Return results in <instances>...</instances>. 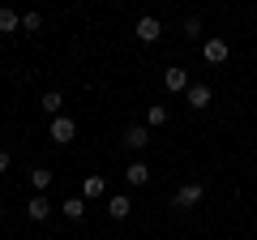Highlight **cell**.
I'll use <instances>...</instances> for the list:
<instances>
[{
  "instance_id": "cell-4",
  "label": "cell",
  "mask_w": 257,
  "mask_h": 240,
  "mask_svg": "<svg viewBox=\"0 0 257 240\" xmlns=\"http://www.w3.org/2000/svg\"><path fill=\"white\" fill-rule=\"evenodd\" d=\"M146 146H150V125H128V129H124V150L142 155Z\"/></svg>"
},
{
  "instance_id": "cell-17",
  "label": "cell",
  "mask_w": 257,
  "mask_h": 240,
  "mask_svg": "<svg viewBox=\"0 0 257 240\" xmlns=\"http://www.w3.org/2000/svg\"><path fill=\"white\" fill-rule=\"evenodd\" d=\"M22 30H30V35H35V30H43V13H22Z\"/></svg>"
},
{
  "instance_id": "cell-8",
  "label": "cell",
  "mask_w": 257,
  "mask_h": 240,
  "mask_svg": "<svg viewBox=\"0 0 257 240\" xmlns=\"http://www.w3.org/2000/svg\"><path fill=\"white\" fill-rule=\"evenodd\" d=\"M47 214H52L47 193H39V197H30V202H26V219H30V223H47Z\"/></svg>"
},
{
  "instance_id": "cell-16",
  "label": "cell",
  "mask_w": 257,
  "mask_h": 240,
  "mask_svg": "<svg viewBox=\"0 0 257 240\" xmlns=\"http://www.w3.org/2000/svg\"><path fill=\"white\" fill-rule=\"evenodd\" d=\"M103 189H107V180H103V176H86L82 197H103Z\"/></svg>"
},
{
  "instance_id": "cell-18",
  "label": "cell",
  "mask_w": 257,
  "mask_h": 240,
  "mask_svg": "<svg viewBox=\"0 0 257 240\" xmlns=\"http://www.w3.org/2000/svg\"><path fill=\"white\" fill-rule=\"evenodd\" d=\"M184 39H202V18H197V13L184 18Z\"/></svg>"
},
{
  "instance_id": "cell-6",
  "label": "cell",
  "mask_w": 257,
  "mask_h": 240,
  "mask_svg": "<svg viewBox=\"0 0 257 240\" xmlns=\"http://www.w3.org/2000/svg\"><path fill=\"white\" fill-rule=\"evenodd\" d=\"M202 56H206V60H210V65H223V60H227V56H231V47H227V39L210 35V39H206V43H202Z\"/></svg>"
},
{
  "instance_id": "cell-7",
  "label": "cell",
  "mask_w": 257,
  "mask_h": 240,
  "mask_svg": "<svg viewBox=\"0 0 257 240\" xmlns=\"http://www.w3.org/2000/svg\"><path fill=\"white\" fill-rule=\"evenodd\" d=\"M163 86H167V90H172V94H184V90H189V69H180V65H176V69H163Z\"/></svg>"
},
{
  "instance_id": "cell-9",
  "label": "cell",
  "mask_w": 257,
  "mask_h": 240,
  "mask_svg": "<svg viewBox=\"0 0 257 240\" xmlns=\"http://www.w3.org/2000/svg\"><path fill=\"white\" fill-rule=\"evenodd\" d=\"M60 214H64V219H73V223H82V219H86V197H64V202H60Z\"/></svg>"
},
{
  "instance_id": "cell-20",
  "label": "cell",
  "mask_w": 257,
  "mask_h": 240,
  "mask_svg": "<svg viewBox=\"0 0 257 240\" xmlns=\"http://www.w3.org/2000/svg\"><path fill=\"white\" fill-rule=\"evenodd\" d=\"M0 227H5V219H0Z\"/></svg>"
},
{
  "instance_id": "cell-1",
  "label": "cell",
  "mask_w": 257,
  "mask_h": 240,
  "mask_svg": "<svg viewBox=\"0 0 257 240\" xmlns=\"http://www.w3.org/2000/svg\"><path fill=\"white\" fill-rule=\"evenodd\" d=\"M202 197H206V185H202V180H184V185L172 193V210L184 214V210H193V206L202 202Z\"/></svg>"
},
{
  "instance_id": "cell-5",
  "label": "cell",
  "mask_w": 257,
  "mask_h": 240,
  "mask_svg": "<svg viewBox=\"0 0 257 240\" xmlns=\"http://www.w3.org/2000/svg\"><path fill=\"white\" fill-rule=\"evenodd\" d=\"M133 35H138L142 43H159V35H163V22H159L155 13H146V18H138V26H133Z\"/></svg>"
},
{
  "instance_id": "cell-15",
  "label": "cell",
  "mask_w": 257,
  "mask_h": 240,
  "mask_svg": "<svg viewBox=\"0 0 257 240\" xmlns=\"http://www.w3.org/2000/svg\"><path fill=\"white\" fill-rule=\"evenodd\" d=\"M146 125H150V129L167 125V107H163V103H150V107H146Z\"/></svg>"
},
{
  "instance_id": "cell-3",
  "label": "cell",
  "mask_w": 257,
  "mask_h": 240,
  "mask_svg": "<svg viewBox=\"0 0 257 240\" xmlns=\"http://www.w3.org/2000/svg\"><path fill=\"white\" fill-rule=\"evenodd\" d=\"M210 99H214V90L206 82H193L189 90H184V103H189L193 111H206V107H210Z\"/></svg>"
},
{
  "instance_id": "cell-2",
  "label": "cell",
  "mask_w": 257,
  "mask_h": 240,
  "mask_svg": "<svg viewBox=\"0 0 257 240\" xmlns=\"http://www.w3.org/2000/svg\"><path fill=\"white\" fill-rule=\"evenodd\" d=\"M77 133V120L73 116H52V125H47V138L56 142V146H69Z\"/></svg>"
},
{
  "instance_id": "cell-14",
  "label": "cell",
  "mask_w": 257,
  "mask_h": 240,
  "mask_svg": "<svg viewBox=\"0 0 257 240\" xmlns=\"http://www.w3.org/2000/svg\"><path fill=\"white\" fill-rule=\"evenodd\" d=\"M39 103H43V111H47V116H60V107H64V94H60V90H47Z\"/></svg>"
},
{
  "instance_id": "cell-10",
  "label": "cell",
  "mask_w": 257,
  "mask_h": 240,
  "mask_svg": "<svg viewBox=\"0 0 257 240\" xmlns=\"http://www.w3.org/2000/svg\"><path fill=\"white\" fill-rule=\"evenodd\" d=\"M124 180H128V185H133V189H142V185H146V180H150L146 163H142V159H133V163L124 167Z\"/></svg>"
},
{
  "instance_id": "cell-11",
  "label": "cell",
  "mask_w": 257,
  "mask_h": 240,
  "mask_svg": "<svg viewBox=\"0 0 257 240\" xmlns=\"http://www.w3.org/2000/svg\"><path fill=\"white\" fill-rule=\"evenodd\" d=\"M128 210H133V197H128V193H116V197L107 202V214H111V219H128Z\"/></svg>"
},
{
  "instance_id": "cell-12",
  "label": "cell",
  "mask_w": 257,
  "mask_h": 240,
  "mask_svg": "<svg viewBox=\"0 0 257 240\" xmlns=\"http://www.w3.org/2000/svg\"><path fill=\"white\" fill-rule=\"evenodd\" d=\"M22 30V13H13L9 5H5V9H0V35H18Z\"/></svg>"
},
{
  "instance_id": "cell-19",
  "label": "cell",
  "mask_w": 257,
  "mask_h": 240,
  "mask_svg": "<svg viewBox=\"0 0 257 240\" xmlns=\"http://www.w3.org/2000/svg\"><path fill=\"white\" fill-rule=\"evenodd\" d=\"M0 172H9V150L0 146Z\"/></svg>"
},
{
  "instance_id": "cell-13",
  "label": "cell",
  "mask_w": 257,
  "mask_h": 240,
  "mask_svg": "<svg viewBox=\"0 0 257 240\" xmlns=\"http://www.w3.org/2000/svg\"><path fill=\"white\" fill-rule=\"evenodd\" d=\"M52 180H56V172H47V167H35V172H30V185H35L39 193H47V189H52Z\"/></svg>"
}]
</instances>
